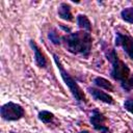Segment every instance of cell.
<instances>
[{
  "label": "cell",
  "mask_w": 133,
  "mask_h": 133,
  "mask_svg": "<svg viewBox=\"0 0 133 133\" xmlns=\"http://www.w3.org/2000/svg\"><path fill=\"white\" fill-rule=\"evenodd\" d=\"M61 44L68 52L74 55H80L83 58H88L91 52L92 37L90 32L77 30L62 35Z\"/></svg>",
  "instance_id": "cell-1"
},
{
  "label": "cell",
  "mask_w": 133,
  "mask_h": 133,
  "mask_svg": "<svg viewBox=\"0 0 133 133\" xmlns=\"http://www.w3.org/2000/svg\"><path fill=\"white\" fill-rule=\"evenodd\" d=\"M101 49L106 59L111 63L110 77L114 81H118L119 84L125 83L131 76L130 68L118 57L116 50L113 47H109L104 41H101Z\"/></svg>",
  "instance_id": "cell-2"
},
{
  "label": "cell",
  "mask_w": 133,
  "mask_h": 133,
  "mask_svg": "<svg viewBox=\"0 0 133 133\" xmlns=\"http://www.w3.org/2000/svg\"><path fill=\"white\" fill-rule=\"evenodd\" d=\"M53 59H54V62H55L57 69H58V71H59V74H60V76H61V78H62L64 84L68 86L69 90L71 91V94H72L74 100H75L78 104H81V103H84V104H85V103H87V100H86V97H85L83 90H82L81 87L78 85L77 81H76V80L70 75V73L63 68V65H62V63H61V61H60L58 55L55 54V53H53Z\"/></svg>",
  "instance_id": "cell-3"
},
{
  "label": "cell",
  "mask_w": 133,
  "mask_h": 133,
  "mask_svg": "<svg viewBox=\"0 0 133 133\" xmlns=\"http://www.w3.org/2000/svg\"><path fill=\"white\" fill-rule=\"evenodd\" d=\"M0 115L3 121L6 122H16L24 117L25 115V110L24 108L15 102H7L3 104L0 108Z\"/></svg>",
  "instance_id": "cell-4"
},
{
  "label": "cell",
  "mask_w": 133,
  "mask_h": 133,
  "mask_svg": "<svg viewBox=\"0 0 133 133\" xmlns=\"http://www.w3.org/2000/svg\"><path fill=\"white\" fill-rule=\"evenodd\" d=\"M106 122H107V117L98 108H94L91 110L89 116V123L96 131H98L99 133H111L110 129L106 126Z\"/></svg>",
  "instance_id": "cell-5"
},
{
  "label": "cell",
  "mask_w": 133,
  "mask_h": 133,
  "mask_svg": "<svg viewBox=\"0 0 133 133\" xmlns=\"http://www.w3.org/2000/svg\"><path fill=\"white\" fill-rule=\"evenodd\" d=\"M114 46L121 47L123 51L129 56V58L133 60V37L131 35L116 31L114 38Z\"/></svg>",
  "instance_id": "cell-6"
},
{
  "label": "cell",
  "mask_w": 133,
  "mask_h": 133,
  "mask_svg": "<svg viewBox=\"0 0 133 133\" xmlns=\"http://www.w3.org/2000/svg\"><path fill=\"white\" fill-rule=\"evenodd\" d=\"M87 91L92 97V99L96 100V101H100V102H103V103L109 104V105H113L114 104V99L112 98V96H110L109 94L103 91L102 89H100L98 87L88 86L87 87Z\"/></svg>",
  "instance_id": "cell-7"
},
{
  "label": "cell",
  "mask_w": 133,
  "mask_h": 133,
  "mask_svg": "<svg viewBox=\"0 0 133 133\" xmlns=\"http://www.w3.org/2000/svg\"><path fill=\"white\" fill-rule=\"evenodd\" d=\"M29 46H30V48H31L32 51H33V57H34V62H35V64H36L38 68L46 69L48 62H47L46 56H45L44 53L42 52L41 48L37 46V44H36L33 39H30V41H29Z\"/></svg>",
  "instance_id": "cell-8"
},
{
  "label": "cell",
  "mask_w": 133,
  "mask_h": 133,
  "mask_svg": "<svg viewBox=\"0 0 133 133\" xmlns=\"http://www.w3.org/2000/svg\"><path fill=\"white\" fill-rule=\"evenodd\" d=\"M57 14H58V17L63 21L72 22L74 20L72 11H71V5L66 2H61L59 4L58 9H57Z\"/></svg>",
  "instance_id": "cell-9"
},
{
  "label": "cell",
  "mask_w": 133,
  "mask_h": 133,
  "mask_svg": "<svg viewBox=\"0 0 133 133\" xmlns=\"http://www.w3.org/2000/svg\"><path fill=\"white\" fill-rule=\"evenodd\" d=\"M92 83L96 87H98L100 89L102 88V89H105V90H108V91H113L114 90V87H113L112 83L109 80H107L106 78H103L101 76L95 77L94 80H92Z\"/></svg>",
  "instance_id": "cell-10"
},
{
  "label": "cell",
  "mask_w": 133,
  "mask_h": 133,
  "mask_svg": "<svg viewBox=\"0 0 133 133\" xmlns=\"http://www.w3.org/2000/svg\"><path fill=\"white\" fill-rule=\"evenodd\" d=\"M76 22H77V26L80 28V30H84L87 32L91 31V23L86 15L79 14L76 17Z\"/></svg>",
  "instance_id": "cell-11"
},
{
  "label": "cell",
  "mask_w": 133,
  "mask_h": 133,
  "mask_svg": "<svg viewBox=\"0 0 133 133\" xmlns=\"http://www.w3.org/2000/svg\"><path fill=\"white\" fill-rule=\"evenodd\" d=\"M121 18L123 21L129 24H133V6L126 7L121 10Z\"/></svg>",
  "instance_id": "cell-12"
},
{
  "label": "cell",
  "mask_w": 133,
  "mask_h": 133,
  "mask_svg": "<svg viewBox=\"0 0 133 133\" xmlns=\"http://www.w3.org/2000/svg\"><path fill=\"white\" fill-rule=\"evenodd\" d=\"M37 117L41 122H43L44 124H49L51 122H53L54 119V114L51 112V111H48V110H42L38 112L37 114Z\"/></svg>",
  "instance_id": "cell-13"
},
{
  "label": "cell",
  "mask_w": 133,
  "mask_h": 133,
  "mask_svg": "<svg viewBox=\"0 0 133 133\" xmlns=\"http://www.w3.org/2000/svg\"><path fill=\"white\" fill-rule=\"evenodd\" d=\"M48 38H49L50 42H51L53 45H55V46L61 45V36L58 35L56 29H54V28L51 29V30L48 32Z\"/></svg>",
  "instance_id": "cell-14"
},
{
  "label": "cell",
  "mask_w": 133,
  "mask_h": 133,
  "mask_svg": "<svg viewBox=\"0 0 133 133\" xmlns=\"http://www.w3.org/2000/svg\"><path fill=\"white\" fill-rule=\"evenodd\" d=\"M121 87L123 88V90H125L126 92H129L133 89V74L130 76V78L123 84H121Z\"/></svg>",
  "instance_id": "cell-15"
},
{
  "label": "cell",
  "mask_w": 133,
  "mask_h": 133,
  "mask_svg": "<svg viewBox=\"0 0 133 133\" xmlns=\"http://www.w3.org/2000/svg\"><path fill=\"white\" fill-rule=\"evenodd\" d=\"M124 108L130 112L131 114H133V99H127L124 102Z\"/></svg>",
  "instance_id": "cell-16"
},
{
  "label": "cell",
  "mask_w": 133,
  "mask_h": 133,
  "mask_svg": "<svg viewBox=\"0 0 133 133\" xmlns=\"http://www.w3.org/2000/svg\"><path fill=\"white\" fill-rule=\"evenodd\" d=\"M59 27H60L63 31H65V32H66V34H68V33H71V28H69V27L64 26L63 24H59Z\"/></svg>",
  "instance_id": "cell-17"
},
{
  "label": "cell",
  "mask_w": 133,
  "mask_h": 133,
  "mask_svg": "<svg viewBox=\"0 0 133 133\" xmlns=\"http://www.w3.org/2000/svg\"><path fill=\"white\" fill-rule=\"evenodd\" d=\"M78 133H91V132H89L88 130H82V131H80V132H78Z\"/></svg>",
  "instance_id": "cell-18"
}]
</instances>
